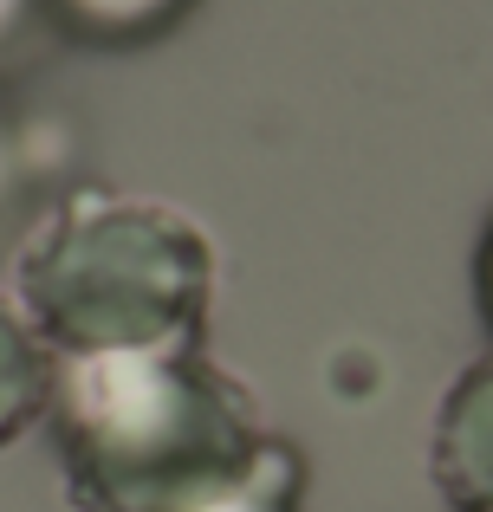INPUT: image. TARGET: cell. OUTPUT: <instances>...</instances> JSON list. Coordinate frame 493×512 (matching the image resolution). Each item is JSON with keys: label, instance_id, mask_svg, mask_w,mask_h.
<instances>
[{"label": "cell", "instance_id": "obj_2", "mask_svg": "<svg viewBox=\"0 0 493 512\" xmlns=\"http://www.w3.org/2000/svg\"><path fill=\"white\" fill-rule=\"evenodd\" d=\"M20 299L52 357L202 344L215 253L163 201L72 195L26 247Z\"/></svg>", "mask_w": 493, "mask_h": 512}, {"label": "cell", "instance_id": "obj_8", "mask_svg": "<svg viewBox=\"0 0 493 512\" xmlns=\"http://www.w3.org/2000/svg\"><path fill=\"white\" fill-rule=\"evenodd\" d=\"M474 292H481V318L493 325V227L481 240V260H474Z\"/></svg>", "mask_w": 493, "mask_h": 512}, {"label": "cell", "instance_id": "obj_7", "mask_svg": "<svg viewBox=\"0 0 493 512\" xmlns=\"http://www.w3.org/2000/svg\"><path fill=\"white\" fill-rule=\"evenodd\" d=\"M39 13H46V0H0V59H13L33 39Z\"/></svg>", "mask_w": 493, "mask_h": 512}, {"label": "cell", "instance_id": "obj_3", "mask_svg": "<svg viewBox=\"0 0 493 512\" xmlns=\"http://www.w3.org/2000/svg\"><path fill=\"white\" fill-rule=\"evenodd\" d=\"M429 467L455 512H493V350L455 376L435 415Z\"/></svg>", "mask_w": 493, "mask_h": 512}, {"label": "cell", "instance_id": "obj_6", "mask_svg": "<svg viewBox=\"0 0 493 512\" xmlns=\"http://www.w3.org/2000/svg\"><path fill=\"white\" fill-rule=\"evenodd\" d=\"M189 512H299V454H292L286 441H266L260 461H253L234 487L208 493V500L189 506Z\"/></svg>", "mask_w": 493, "mask_h": 512}, {"label": "cell", "instance_id": "obj_4", "mask_svg": "<svg viewBox=\"0 0 493 512\" xmlns=\"http://www.w3.org/2000/svg\"><path fill=\"white\" fill-rule=\"evenodd\" d=\"M52 350L33 331V318H20L13 305H0V448L20 441L26 428L46 415L52 402Z\"/></svg>", "mask_w": 493, "mask_h": 512}, {"label": "cell", "instance_id": "obj_1", "mask_svg": "<svg viewBox=\"0 0 493 512\" xmlns=\"http://www.w3.org/2000/svg\"><path fill=\"white\" fill-rule=\"evenodd\" d=\"M46 415L78 512H189L273 441L202 344L59 357Z\"/></svg>", "mask_w": 493, "mask_h": 512}, {"label": "cell", "instance_id": "obj_5", "mask_svg": "<svg viewBox=\"0 0 493 512\" xmlns=\"http://www.w3.org/2000/svg\"><path fill=\"white\" fill-rule=\"evenodd\" d=\"M195 0H46V13L85 46H143L169 33Z\"/></svg>", "mask_w": 493, "mask_h": 512}]
</instances>
